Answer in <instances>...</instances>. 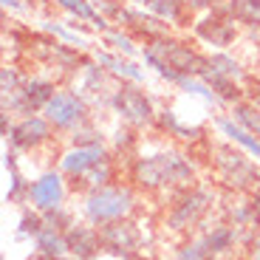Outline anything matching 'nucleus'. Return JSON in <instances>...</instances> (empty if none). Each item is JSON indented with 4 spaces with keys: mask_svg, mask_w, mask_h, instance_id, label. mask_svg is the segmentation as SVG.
I'll return each mask as SVG.
<instances>
[{
    "mask_svg": "<svg viewBox=\"0 0 260 260\" xmlns=\"http://www.w3.org/2000/svg\"><path fill=\"white\" fill-rule=\"evenodd\" d=\"M20 232H23V235H28V232H31V235H40V232H43V223H40L37 215L26 212L23 218H20Z\"/></svg>",
    "mask_w": 260,
    "mask_h": 260,
    "instance_id": "b1692460",
    "label": "nucleus"
},
{
    "mask_svg": "<svg viewBox=\"0 0 260 260\" xmlns=\"http://www.w3.org/2000/svg\"><path fill=\"white\" fill-rule=\"evenodd\" d=\"M212 3H215V0H189V6H198V9H201V6H212Z\"/></svg>",
    "mask_w": 260,
    "mask_h": 260,
    "instance_id": "393cba45",
    "label": "nucleus"
},
{
    "mask_svg": "<svg viewBox=\"0 0 260 260\" xmlns=\"http://www.w3.org/2000/svg\"><path fill=\"white\" fill-rule=\"evenodd\" d=\"M209 65H212L215 74H223V77H238V62H232L229 57H223V54H215L212 59H209Z\"/></svg>",
    "mask_w": 260,
    "mask_h": 260,
    "instance_id": "4be33fe9",
    "label": "nucleus"
},
{
    "mask_svg": "<svg viewBox=\"0 0 260 260\" xmlns=\"http://www.w3.org/2000/svg\"><path fill=\"white\" fill-rule=\"evenodd\" d=\"M195 31H198L201 40H207V43H212V46H229L232 37H235V26H232V20L226 17V12H218V14L204 17Z\"/></svg>",
    "mask_w": 260,
    "mask_h": 260,
    "instance_id": "9b49d317",
    "label": "nucleus"
},
{
    "mask_svg": "<svg viewBox=\"0 0 260 260\" xmlns=\"http://www.w3.org/2000/svg\"><path fill=\"white\" fill-rule=\"evenodd\" d=\"M257 257H260V243H257Z\"/></svg>",
    "mask_w": 260,
    "mask_h": 260,
    "instance_id": "bb28decb",
    "label": "nucleus"
},
{
    "mask_svg": "<svg viewBox=\"0 0 260 260\" xmlns=\"http://www.w3.org/2000/svg\"><path fill=\"white\" fill-rule=\"evenodd\" d=\"M28 198H31V204L37 209H43V212L57 209L59 201H62V181H59V176L57 173H46L43 178H37V181L28 187Z\"/></svg>",
    "mask_w": 260,
    "mask_h": 260,
    "instance_id": "1a4fd4ad",
    "label": "nucleus"
},
{
    "mask_svg": "<svg viewBox=\"0 0 260 260\" xmlns=\"http://www.w3.org/2000/svg\"><path fill=\"white\" fill-rule=\"evenodd\" d=\"M229 246H232V232H229L226 226H221V229H215V232L204 235L201 241L184 246L181 254H178V260H209V257H215V254L226 252Z\"/></svg>",
    "mask_w": 260,
    "mask_h": 260,
    "instance_id": "423d86ee",
    "label": "nucleus"
},
{
    "mask_svg": "<svg viewBox=\"0 0 260 260\" xmlns=\"http://www.w3.org/2000/svg\"><path fill=\"white\" fill-rule=\"evenodd\" d=\"M235 116H238V122H241L243 127H249L252 133L260 136V111H254L249 105H241V108H235Z\"/></svg>",
    "mask_w": 260,
    "mask_h": 260,
    "instance_id": "412c9836",
    "label": "nucleus"
},
{
    "mask_svg": "<svg viewBox=\"0 0 260 260\" xmlns=\"http://www.w3.org/2000/svg\"><path fill=\"white\" fill-rule=\"evenodd\" d=\"M221 156H223L221 170L232 184H238V187H252L254 181H260V173L241 156V153H226V150H221Z\"/></svg>",
    "mask_w": 260,
    "mask_h": 260,
    "instance_id": "f8f14e48",
    "label": "nucleus"
},
{
    "mask_svg": "<svg viewBox=\"0 0 260 260\" xmlns=\"http://www.w3.org/2000/svg\"><path fill=\"white\" fill-rule=\"evenodd\" d=\"M37 249L43 254H51V257H59V254L68 249V241H65L62 235H59V229L54 226H46L43 232L37 235Z\"/></svg>",
    "mask_w": 260,
    "mask_h": 260,
    "instance_id": "dca6fc26",
    "label": "nucleus"
},
{
    "mask_svg": "<svg viewBox=\"0 0 260 260\" xmlns=\"http://www.w3.org/2000/svg\"><path fill=\"white\" fill-rule=\"evenodd\" d=\"M150 54L158 57L167 68H173L176 74H184V77H187V74H201L204 71V62H207V59L195 57L187 46L173 43V40H161V37H156V43H153Z\"/></svg>",
    "mask_w": 260,
    "mask_h": 260,
    "instance_id": "20e7f679",
    "label": "nucleus"
},
{
    "mask_svg": "<svg viewBox=\"0 0 260 260\" xmlns=\"http://www.w3.org/2000/svg\"><path fill=\"white\" fill-rule=\"evenodd\" d=\"M99 59H102L105 65H111L113 71H119V74H127L130 79H142V74H139V71H136V68H133L130 62H122V59H113V57H105V54H102Z\"/></svg>",
    "mask_w": 260,
    "mask_h": 260,
    "instance_id": "5701e85b",
    "label": "nucleus"
},
{
    "mask_svg": "<svg viewBox=\"0 0 260 260\" xmlns=\"http://www.w3.org/2000/svg\"><path fill=\"white\" fill-rule=\"evenodd\" d=\"M229 12L235 20H241L246 26H260V0H232Z\"/></svg>",
    "mask_w": 260,
    "mask_h": 260,
    "instance_id": "f3484780",
    "label": "nucleus"
},
{
    "mask_svg": "<svg viewBox=\"0 0 260 260\" xmlns=\"http://www.w3.org/2000/svg\"><path fill=\"white\" fill-rule=\"evenodd\" d=\"M46 113L57 127H74L85 119V105L74 93H54L51 102L46 105Z\"/></svg>",
    "mask_w": 260,
    "mask_h": 260,
    "instance_id": "0eeeda50",
    "label": "nucleus"
},
{
    "mask_svg": "<svg viewBox=\"0 0 260 260\" xmlns=\"http://www.w3.org/2000/svg\"><path fill=\"white\" fill-rule=\"evenodd\" d=\"M209 204V192H204V189H195V192L184 195V201L176 204V209H173V215H170V226L173 229H187L189 223H195L198 218H201V212L207 209Z\"/></svg>",
    "mask_w": 260,
    "mask_h": 260,
    "instance_id": "9d476101",
    "label": "nucleus"
},
{
    "mask_svg": "<svg viewBox=\"0 0 260 260\" xmlns=\"http://www.w3.org/2000/svg\"><path fill=\"white\" fill-rule=\"evenodd\" d=\"M130 207H133V195L124 187H96L88 195V201H85L88 221L99 223V226L122 221L124 215L130 212Z\"/></svg>",
    "mask_w": 260,
    "mask_h": 260,
    "instance_id": "f03ea898",
    "label": "nucleus"
},
{
    "mask_svg": "<svg viewBox=\"0 0 260 260\" xmlns=\"http://www.w3.org/2000/svg\"><path fill=\"white\" fill-rule=\"evenodd\" d=\"M17 108L20 111H26V113H34V111H40V108H46L48 102H51V96H54V91H51V85L48 82H28L23 91L17 93Z\"/></svg>",
    "mask_w": 260,
    "mask_h": 260,
    "instance_id": "2eb2a0df",
    "label": "nucleus"
},
{
    "mask_svg": "<svg viewBox=\"0 0 260 260\" xmlns=\"http://www.w3.org/2000/svg\"><path fill=\"white\" fill-rule=\"evenodd\" d=\"M65 241H68V249H71L79 260H91L93 254L99 252V246H102L99 235L93 232L91 226H71L68 235H65Z\"/></svg>",
    "mask_w": 260,
    "mask_h": 260,
    "instance_id": "4468645a",
    "label": "nucleus"
},
{
    "mask_svg": "<svg viewBox=\"0 0 260 260\" xmlns=\"http://www.w3.org/2000/svg\"><path fill=\"white\" fill-rule=\"evenodd\" d=\"M62 170L74 178H82L91 187H102L111 176L108 167V156L102 153V147H77L62 158Z\"/></svg>",
    "mask_w": 260,
    "mask_h": 260,
    "instance_id": "7ed1b4c3",
    "label": "nucleus"
},
{
    "mask_svg": "<svg viewBox=\"0 0 260 260\" xmlns=\"http://www.w3.org/2000/svg\"><path fill=\"white\" fill-rule=\"evenodd\" d=\"M48 139V124L37 116H28L12 130V144L20 150H28V147H37L40 142Z\"/></svg>",
    "mask_w": 260,
    "mask_h": 260,
    "instance_id": "ddd939ff",
    "label": "nucleus"
},
{
    "mask_svg": "<svg viewBox=\"0 0 260 260\" xmlns=\"http://www.w3.org/2000/svg\"><path fill=\"white\" fill-rule=\"evenodd\" d=\"M34 260H57V257H51V254H43V252H40V257H34Z\"/></svg>",
    "mask_w": 260,
    "mask_h": 260,
    "instance_id": "a878e982",
    "label": "nucleus"
},
{
    "mask_svg": "<svg viewBox=\"0 0 260 260\" xmlns=\"http://www.w3.org/2000/svg\"><path fill=\"white\" fill-rule=\"evenodd\" d=\"M99 241H102L105 249H111L113 254H133L139 246H142V235L133 223L127 221H113V223H105L102 232H99Z\"/></svg>",
    "mask_w": 260,
    "mask_h": 260,
    "instance_id": "39448f33",
    "label": "nucleus"
},
{
    "mask_svg": "<svg viewBox=\"0 0 260 260\" xmlns=\"http://www.w3.org/2000/svg\"><path fill=\"white\" fill-rule=\"evenodd\" d=\"M158 17H167V20H178L181 17V3L178 0H144Z\"/></svg>",
    "mask_w": 260,
    "mask_h": 260,
    "instance_id": "aec40b11",
    "label": "nucleus"
},
{
    "mask_svg": "<svg viewBox=\"0 0 260 260\" xmlns=\"http://www.w3.org/2000/svg\"><path fill=\"white\" fill-rule=\"evenodd\" d=\"M113 108H116L130 124H144L153 116V108H150L147 96H144L139 88H122V91L113 96Z\"/></svg>",
    "mask_w": 260,
    "mask_h": 260,
    "instance_id": "6e6552de",
    "label": "nucleus"
},
{
    "mask_svg": "<svg viewBox=\"0 0 260 260\" xmlns=\"http://www.w3.org/2000/svg\"><path fill=\"white\" fill-rule=\"evenodd\" d=\"M218 124H221V130H223V133H226V136H232L235 142H241L243 147L249 150V153H254V156L260 158V142H257V139H252V136H249V133H243L241 127H235L232 122H223V119H221V122H218Z\"/></svg>",
    "mask_w": 260,
    "mask_h": 260,
    "instance_id": "a211bd4d",
    "label": "nucleus"
},
{
    "mask_svg": "<svg viewBox=\"0 0 260 260\" xmlns=\"http://www.w3.org/2000/svg\"><path fill=\"white\" fill-rule=\"evenodd\" d=\"M136 181L142 187H170V184H181L192 178V167L184 161L181 156H173V153H164V156H150V158H139L136 167Z\"/></svg>",
    "mask_w": 260,
    "mask_h": 260,
    "instance_id": "f257e3e1",
    "label": "nucleus"
},
{
    "mask_svg": "<svg viewBox=\"0 0 260 260\" xmlns=\"http://www.w3.org/2000/svg\"><path fill=\"white\" fill-rule=\"evenodd\" d=\"M59 3H62L65 9H71L74 14H79V17H85V20H91L93 26H99V28H105V20L99 17L96 12H93L91 6H88V3H85V0H59Z\"/></svg>",
    "mask_w": 260,
    "mask_h": 260,
    "instance_id": "6ab92c4d",
    "label": "nucleus"
}]
</instances>
